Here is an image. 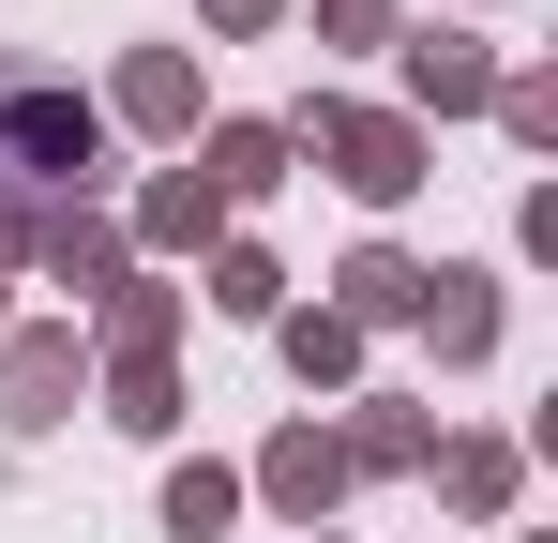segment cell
Wrapping results in <instances>:
<instances>
[{
  "label": "cell",
  "instance_id": "6da1fadb",
  "mask_svg": "<svg viewBox=\"0 0 558 543\" xmlns=\"http://www.w3.org/2000/svg\"><path fill=\"white\" fill-rule=\"evenodd\" d=\"M0 196H31V212L106 196V106L46 61H0Z\"/></svg>",
  "mask_w": 558,
  "mask_h": 543
},
{
  "label": "cell",
  "instance_id": "7a4b0ae2",
  "mask_svg": "<svg viewBox=\"0 0 558 543\" xmlns=\"http://www.w3.org/2000/svg\"><path fill=\"white\" fill-rule=\"evenodd\" d=\"M287 152H317V181H348L363 212H408V196L438 181V136H423L408 106H348V90H302V106H287Z\"/></svg>",
  "mask_w": 558,
  "mask_h": 543
},
{
  "label": "cell",
  "instance_id": "3957f363",
  "mask_svg": "<svg viewBox=\"0 0 558 543\" xmlns=\"http://www.w3.org/2000/svg\"><path fill=\"white\" fill-rule=\"evenodd\" d=\"M92 408V333L76 317H0V438H61Z\"/></svg>",
  "mask_w": 558,
  "mask_h": 543
},
{
  "label": "cell",
  "instance_id": "277c9868",
  "mask_svg": "<svg viewBox=\"0 0 558 543\" xmlns=\"http://www.w3.org/2000/svg\"><path fill=\"white\" fill-rule=\"evenodd\" d=\"M92 106H106V136H151V152H196V121H211V90H196L182 46H121V76Z\"/></svg>",
  "mask_w": 558,
  "mask_h": 543
},
{
  "label": "cell",
  "instance_id": "5b68a950",
  "mask_svg": "<svg viewBox=\"0 0 558 543\" xmlns=\"http://www.w3.org/2000/svg\"><path fill=\"white\" fill-rule=\"evenodd\" d=\"M242 498H272L287 529H332V514H348V452H332V423H317V408H302V423H272V438H257V468H242Z\"/></svg>",
  "mask_w": 558,
  "mask_h": 543
},
{
  "label": "cell",
  "instance_id": "8992f818",
  "mask_svg": "<svg viewBox=\"0 0 558 543\" xmlns=\"http://www.w3.org/2000/svg\"><path fill=\"white\" fill-rule=\"evenodd\" d=\"M31 272H46V287H76V317H92L106 287L136 272V242H121V212H106V196H61V212H31Z\"/></svg>",
  "mask_w": 558,
  "mask_h": 543
},
{
  "label": "cell",
  "instance_id": "52a82bcc",
  "mask_svg": "<svg viewBox=\"0 0 558 543\" xmlns=\"http://www.w3.org/2000/svg\"><path fill=\"white\" fill-rule=\"evenodd\" d=\"M121 242H136V272H167V257H211V242H227V196H211L196 167H151L136 196H121Z\"/></svg>",
  "mask_w": 558,
  "mask_h": 543
},
{
  "label": "cell",
  "instance_id": "ba28073f",
  "mask_svg": "<svg viewBox=\"0 0 558 543\" xmlns=\"http://www.w3.org/2000/svg\"><path fill=\"white\" fill-rule=\"evenodd\" d=\"M392 61H408V121H483L498 106V46L483 31H392Z\"/></svg>",
  "mask_w": 558,
  "mask_h": 543
},
{
  "label": "cell",
  "instance_id": "9c48e42d",
  "mask_svg": "<svg viewBox=\"0 0 558 543\" xmlns=\"http://www.w3.org/2000/svg\"><path fill=\"white\" fill-rule=\"evenodd\" d=\"M182 317H196V287H182V272H121V287H106L76 333H92L106 362H182Z\"/></svg>",
  "mask_w": 558,
  "mask_h": 543
},
{
  "label": "cell",
  "instance_id": "30bf717a",
  "mask_svg": "<svg viewBox=\"0 0 558 543\" xmlns=\"http://www.w3.org/2000/svg\"><path fill=\"white\" fill-rule=\"evenodd\" d=\"M332 452H348V483H423V452H438V408H423V393H348Z\"/></svg>",
  "mask_w": 558,
  "mask_h": 543
},
{
  "label": "cell",
  "instance_id": "8fae6325",
  "mask_svg": "<svg viewBox=\"0 0 558 543\" xmlns=\"http://www.w3.org/2000/svg\"><path fill=\"white\" fill-rule=\"evenodd\" d=\"M423 483H438V514L498 529V514L529 498V452H513V438H438V452H423Z\"/></svg>",
  "mask_w": 558,
  "mask_h": 543
},
{
  "label": "cell",
  "instance_id": "7c38bea8",
  "mask_svg": "<svg viewBox=\"0 0 558 543\" xmlns=\"http://www.w3.org/2000/svg\"><path fill=\"white\" fill-rule=\"evenodd\" d=\"M182 167L211 181L227 212H257V196H272V181L302 167V152H287V121H196V152H182Z\"/></svg>",
  "mask_w": 558,
  "mask_h": 543
},
{
  "label": "cell",
  "instance_id": "4fadbf2b",
  "mask_svg": "<svg viewBox=\"0 0 558 543\" xmlns=\"http://www.w3.org/2000/svg\"><path fill=\"white\" fill-rule=\"evenodd\" d=\"M332 317H348V333H408V317H423V257H408V242H348V272H332Z\"/></svg>",
  "mask_w": 558,
  "mask_h": 543
},
{
  "label": "cell",
  "instance_id": "5bb4252c",
  "mask_svg": "<svg viewBox=\"0 0 558 543\" xmlns=\"http://www.w3.org/2000/svg\"><path fill=\"white\" fill-rule=\"evenodd\" d=\"M408 333L453 362V377H468V362H498V272H468V257L423 272V317H408Z\"/></svg>",
  "mask_w": 558,
  "mask_h": 543
},
{
  "label": "cell",
  "instance_id": "9a60e30c",
  "mask_svg": "<svg viewBox=\"0 0 558 543\" xmlns=\"http://www.w3.org/2000/svg\"><path fill=\"white\" fill-rule=\"evenodd\" d=\"M196 302H211V317H242V333H272V317H287V257L227 227V242L196 257Z\"/></svg>",
  "mask_w": 558,
  "mask_h": 543
},
{
  "label": "cell",
  "instance_id": "2e32d148",
  "mask_svg": "<svg viewBox=\"0 0 558 543\" xmlns=\"http://www.w3.org/2000/svg\"><path fill=\"white\" fill-rule=\"evenodd\" d=\"M272 348H287V377H302V393H363V333H348L332 302H287Z\"/></svg>",
  "mask_w": 558,
  "mask_h": 543
},
{
  "label": "cell",
  "instance_id": "e0dca14e",
  "mask_svg": "<svg viewBox=\"0 0 558 543\" xmlns=\"http://www.w3.org/2000/svg\"><path fill=\"white\" fill-rule=\"evenodd\" d=\"M167 529H182V543L242 529V468H227V452H167Z\"/></svg>",
  "mask_w": 558,
  "mask_h": 543
},
{
  "label": "cell",
  "instance_id": "ac0fdd59",
  "mask_svg": "<svg viewBox=\"0 0 558 543\" xmlns=\"http://www.w3.org/2000/svg\"><path fill=\"white\" fill-rule=\"evenodd\" d=\"M92 408L121 423V438H182V362H106Z\"/></svg>",
  "mask_w": 558,
  "mask_h": 543
},
{
  "label": "cell",
  "instance_id": "d6986e66",
  "mask_svg": "<svg viewBox=\"0 0 558 543\" xmlns=\"http://www.w3.org/2000/svg\"><path fill=\"white\" fill-rule=\"evenodd\" d=\"M302 31L363 61V46H392V31H408V0H302Z\"/></svg>",
  "mask_w": 558,
  "mask_h": 543
},
{
  "label": "cell",
  "instance_id": "ffe728a7",
  "mask_svg": "<svg viewBox=\"0 0 558 543\" xmlns=\"http://www.w3.org/2000/svg\"><path fill=\"white\" fill-rule=\"evenodd\" d=\"M513 152H558V76H498V106H483Z\"/></svg>",
  "mask_w": 558,
  "mask_h": 543
},
{
  "label": "cell",
  "instance_id": "44dd1931",
  "mask_svg": "<svg viewBox=\"0 0 558 543\" xmlns=\"http://www.w3.org/2000/svg\"><path fill=\"white\" fill-rule=\"evenodd\" d=\"M196 15H211L227 46H272V31H287V0H196Z\"/></svg>",
  "mask_w": 558,
  "mask_h": 543
},
{
  "label": "cell",
  "instance_id": "7402d4cb",
  "mask_svg": "<svg viewBox=\"0 0 558 543\" xmlns=\"http://www.w3.org/2000/svg\"><path fill=\"white\" fill-rule=\"evenodd\" d=\"M529 543H558V529H529Z\"/></svg>",
  "mask_w": 558,
  "mask_h": 543
},
{
  "label": "cell",
  "instance_id": "603a6c76",
  "mask_svg": "<svg viewBox=\"0 0 558 543\" xmlns=\"http://www.w3.org/2000/svg\"><path fill=\"white\" fill-rule=\"evenodd\" d=\"M0 317H15V302H0Z\"/></svg>",
  "mask_w": 558,
  "mask_h": 543
}]
</instances>
